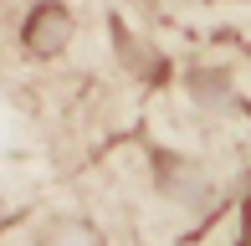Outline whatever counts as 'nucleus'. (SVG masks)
I'll return each instance as SVG.
<instances>
[{
    "instance_id": "nucleus-1",
    "label": "nucleus",
    "mask_w": 251,
    "mask_h": 246,
    "mask_svg": "<svg viewBox=\"0 0 251 246\" xmlns=\"http://www.w3.org/2000/svg\"><path fill=\"white\" fill-rule=\"evenodd\" d=\"M241 246H251V200H246V216H241Z\"/></svg>"
}]
</instances>
